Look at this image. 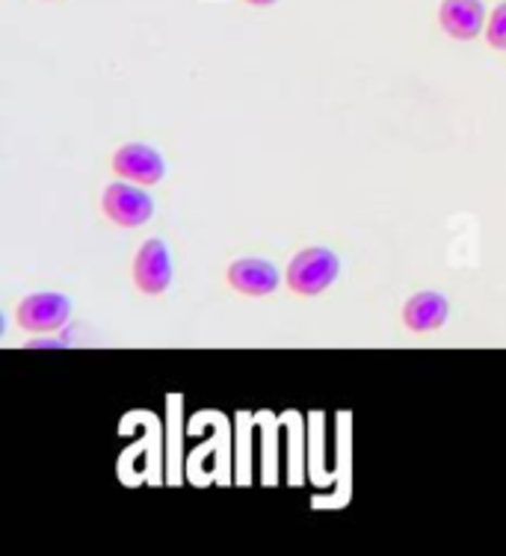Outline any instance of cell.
<instances>
[{
  "label": "cell",
  "instance_id": "cell-1",
  "mask_svg": "<svg viewBox=\"0 0 506 556\" xmlns=\"http://www.w3.org/2000/svg\"><path fill=\"white\" fill-rule=\"evenodd\" d=\"M338 273H341V261L332 249L312 247L293 255L284 281L296 296H320L324 290L332 288Z\"/></svg>",
  "mask_w": 506,
  "mask_h": 556
},
{
  "label": "cell",
  "instance_id": "cell-2",
  "mask_svg": "<svg viewBox=\"0 0 506 556\" xmlns=\"http://www.w3.org/2000/svg\"><path fill=\"white\" fill-rule=\"evenodd\" d=\"M101 211L110 223L119 228H137L146 225L154 214V199H151L140 184H110L101 195Z\"/></svg>",
  "mask_w": 506,
  "mask_h": 556
},
{
  "label": "cell",
  "instance_id": "cell-3",
  "mask_svg": "<svg viewBox=\"0 0 506 556\" xmlns=\"http://www.w3.org/2000/svg\"><path fill=\"white\" fill-rule=\"evenodd\" d=\"M68 317H72V302L63 293H30L15 308L18 326L33 334L56 332L68 323Z\"/></svg>",
  "mask_w": 506,
  "mask_h": 556
},
{
  "label": "cell",
  "instance_id": "cell-4",
  "mask_svg": "<svg viewBox=\"0 0 506 556\" xmlns=\"http://www.w3.org/2000/svg\"><path fill=\"white\" fill-rule=\"evenodd\" d=\"M134 285L146 296H161L173 285V257L157 237L146 240L134 257Z\"/></svg>",
  "mask_w": 506,
  "mask_h": 556
},
{
  "label": "cell",
  "instance_id": "cell-5",
  "mask_svg": "<svg viewBox=\"0 0 506 556\" xmlns=\"http://www.w3.org/2000/svg\"><path fill=\"white\" fill-rule=\"evenodd\" d=\"M113 172L125 178V181L140 184V187H154L161 184L163 172V157L157 151L146 146V142H128L113 154Z\"/></svg>",
  "mask_w": 506,
  "mask_h": 556
},
{
  "label": "cell",
  "instance_id": "cell-6",
  "mask_svg": "<svg viewBox=\"0 0 506 556\" xmlns=\"http://www.w3.org/2000/svg\"><path fill=\"white\" fill-rule=\"evenodd\" d=\"M226 278L243 296H273L279 288V269L264 257H240L235 264H228Z\"/></svg>",
  "mask_w": 506,
  "mask_h": 556
},
{
  "label": "cell",
  "instance_id": "cell-7",
  "mask_svg": "<svg viewBox=\"0 0 506 556\" xmlns=\"http://www.w3.org/2000/svg\"><path fill=\"white\" fill-rule=\"evenodd\" d=\"M439 22L447 36L459 42H471L485 27V7L480 0H442Z\"/></svg>",
  "mask_w": 506,
  "mask_h": 556
},
{
  "label": "cell",
  "instance_id": "cell-8",
  "mask_svg": "<svg viewBox=\"0 0 506 556\" xmlns=\"http://www.w3.org/2000/svg\"><path fill=\"white\" fill-rule=\"evenodd\" d=\"M447 314H451V302L444 300L442 293H435V290H420V293H415V296L403 305V326H406L409 332L418 334L435 332V329H442L444 326Z\"/></svg>",
  "mask_w": 506,
  "mask_h": 556
},
{
  "label": "cell",
  "instance_id": "cell-9",
  "mask_svg": "<svg viewBox=\"0 0 506 556\" xmlns=\"http://www.w3.org/2000/svg\"><path fill=\"white\" fill-rule=\"evenodd\" d=\"M485 39L497 51H506V0L497 3V10L489 15V22H485Z\"/></svg>",
  "mask_w": 506,
  "mask_h": 556
},
{
  "label": "cell",
  "instance_id": "cell-10",
  "mask_svg": "<svg viewBox=\"0 0 506 556\" xmlns=\"http://www.w3.org/2000/svg\"><path fill=\"white\" fill-rule=\"evenodd\" d=\"M252 7H269V3H276V0H246Z\"/></svg>",
  "mask_w": 506,
  "mask_h": 556
}]
</instances>
